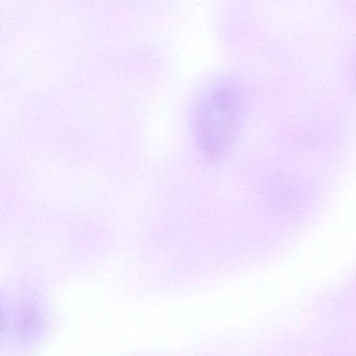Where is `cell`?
<instances>
[{"instance_id":"cell-1","label":"cell","mask_w":356,"mask_h":356,"mask_svg":"<svg viewBox=\"0 0 356 356\" xmlns=\"http://www.w3.org/2000/svg\"><path fill=\"white\" fill-rule=\"evenodd\" d=\"M238 111V95L231 85L214 87L202 101L197 114V138L208 155L216 157L230 145Z\"/></svg>"}]
</instances>
